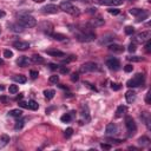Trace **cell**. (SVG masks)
Returning a JSON list of instances; mask_svg holds the SVG:
<instances>
[{
	"instance_id": "obj_45",
	"label": "cell",
	"mask_w": 151,
	"mask_h": 151,
	"mask_svg": "<svg viewBox=\"0 0 151 151\" xmlns=\"http://www.w3.org/2000/svg\"><path fill=\"white\" fill-rule=\"evenodd\" d=\"M48 82L50 83H58L59 82V77L58 76H51L48 78Z\"/></svg>"
},
{
	"instance_id": "obj_50",
	"label": "cell",
	"mask_w": 151,
	"mask_h": 151,
	"mask_svg": "<svg viewBox=\"0 0 151 151\" xmlns=\"http://www.w3.org/2000/svg\"><path fill=\"white\" fill-rule=\"evenodd\" d=\"M146 44H145V51L146 52H150L151 51V42H150V39L148 40V42H145Z\"/></svg>"
},
{
	"instance_id": "obj_55",
	"label": "cell",
	"mask_w": 151,
	"mask_h": 151,
	"mask_svg": "<svg viewBox=\"0 0 151 151\" xmlns=\"http://www.w3.org/2000/svg\"><path fill=\"white\" fill-rule=\"evenodd\" d=\"M145 102H146V104H150V92L146 95V98H145Z\"/></svg>"
},
{
	"instance_id": "obj_12",
	"label": "cell",
	"mask_w": 151,
	"mask_h": 151,
	"mask_svg": "<svg viewBox=\"0 0 151 151\" xmlns=\"http://www.w3.org/2000/svg\"><path fill=\"white\" fill-rule=\"evenodd\" d=\"M13 47H15L19 51H26V50L30 48V44L27 42H23V40H19V42H15L13 44Z\"/></svg>"
},
{
	"instance_id": "obj_34",
	"label": "cell",
	"mask_w": 151,
	"mask_h": 151,
	"mask_svg": "<svg viewBox=\"0 0 151 151\" xmlns=\"http://www.w3.org/2000/svg\"><path fill=\"white\" fill-rule=\"evenodd\" d=\"M148 17H149V13L144 11V12H143L142 14H140V15H138V17H137V21H138V23H140V21H143V20H145V19H146Z\"/></svg>"
},
{
	"instance_id": "obj_60",
	"label": "cell",
	"mask_w": 151,
	"mask_h": 151,
	"mask_svg": "<svg viewBox=\"0 0 151 151\" xmlns=\"http://www.w3.org/2000/svg\"><path fill=\"white\" fill-rule=\"evenodd\" d=\"M0 34H1V28H0Z\"/></svg>"
},
{
	"instance_id": "obj_53",
	"label": "cell",
	"mask_w": 151,
	"mask_h": 151,
	"mask_svg": "<svg viewBox=\"0 0 151 151\" xmlns=\"http://www.w3.org/2000/svg\"><path fill=\"white\" fill-rule=\"evenodd\" d=\"M19 106L23 109H28V103L26 102H19Z\"/></svg>"
},
{
	"instance_id": "obj_17",
	"label": "cell",
	"mask_w": 151,
	"mask_h": 151,
	"mask_svg": "<svg viewBox=\"0 0 151 151\" xmlns=\"http://www.w3.org/2000/svg\"><path fill=\"white\" fill-rule=\"evenodd\" d=\"M8 28L11 30V31H13V32H17V33H21V32H24V26H21L19 23H15V24H9L8 25Z\"/></svg>"
},
{
	"instance_id": "obj_43",
	"label": "cell",
	"mask_w": 151,
	"mask_h": 151,
	"mask_svg": "<svg viewBox=\"0 0 151 151\" xmlns=\"http://www.w3.org/2000/svg\"><path fill=\"white\" fill-rule=\"evenodd\" d=\"M76 59H77L76 56H70L68 58H66V59L63 60V63H64V64H67V63H70V62H73V60H76Z\"/></svg>"
},
{
	"instance_id": "obj_39",
	"label": "cell",
	"mask_w": 151,
	"mask_h": 151,
	"mask_svg": "<svg viewBox=\"0 0 151 151\" xmlns=\"http://www.w3.org/2000/svg\"><path fill=\"white\" fill-rule=\"evenodd\" d=\"M107 142L115 143V144H120V143H123L124 140L123 139H116V138H107Z\"/></svg>"
},
{
	"instance_id": "obj_24",
	"label": "cell",
	"mask_w": 151,
	"mask_h": 151,
	"mask_svg": "<svg viewBox=\"0 0 151 151\" xmlns=\"http://www.w3.org/2000/svg\"><path fill=\"white\" fill-rule=\"evenodd\" d=\"M8 115L11 117H14V118H20L23 116V111L20 109H14V110H11V111L8 112Z\"/></svg>"
},
{
	"instance_id": "obj_32",
	"label": "cell",
	"mask_w": 151,
	"mask_h": 151,
	"mask_svg": "<svg viewBox=\"0 0 151 151\" xmlns=\"http://www.w3.org/2000/svg\"><path fill=\"white\" fill-rule=\"evenodd\" d=\"M28 109H31V110H33V111H36V110L39 109V105H38V103L36 102V100L31 99V100L28 102Z\"/></svg>"
},
{
	"instance_id": "obj_22",
	"label": "cell",
	"mask_w": 151,
	"mask_h": 151,
	"mask_svg": "<svg viewBox=\"0 0 151 151\" xmlns=\"http://www.w3.org/2000/svg\"><path fill=\"white\" fill-rule=\"evenodd\" d=\"M31 62L34 63V64H44L45 60H44V58L40 56V54H33L31 57Z\"/></svg>"
},
{
	"instance_id": "obj_4",
	"label": "cell",
	"mask_w": 151,
	"mask_h": 151,
	"mask_svg": "<svg viewBox=\"0 0 151 151\" xmlns=\"http://www.w3.org/2000/svg\"><path fill=\"white\" fill-rule=\"evenodd\" d=\"M77 39L82 43H90L96 39V34L92 31L91 32H80L77 34Z\"/></svg>"
},
{
	"instance_id": "obj_38",
	"label": "cell",
	"mask_w": 151,
	"mask_h": 151,
	"mask_svg": "<svg viewBox=\"0 0 151 151\" xmlns=\"http://www.w3.org/2000/svg\"><path fill=\"white\" fill-rule=\"evenodd\" d=\"M73 135V129L72 128H67L66 130H65V137L66 138H70Z\"/></svg>"
},
{
	"instance_id": "obj_7",
	"label": "cell",
	"mask_w": 151,
	"mask_h": 151,
	"mask_svg": "<svg viewBox=\"0 0 151 151\" xmlns=\"http://www.w3.org/2000/svg\"><path fill=\"white\" fill-rule=\"evenodd\" d=\"M125 125H126V129H128V131L130 132V136L134 135L136 132V130H137V125L135 123V120L132 117H130V116H126L125 117Z\"/></svg>"
},
{
	"instance_id": "obj_37",
	"label": "cell",
	"mask_w": 151,
	"mask_h": 151,
	"mask_svg": "<svg viewBox=\"0 0 151 151\" xmlns=\"http://www.w3.org/2000/svg\"><path fill=\"white\" fill-rule=\"evenodd\" d=\"M24 124H25V120H18V122L15 123V125H14V129H15V130H20V129H23Z\"/></svg>"
},
{
	"instance_id": "obj_23",
	"label": "cell",
	"mask_w": 151,
	"mask_h": 151,
	"mask_svg": "<svg viewBox=\"0 0 151 151\" xmlns=\"http://www.w3.org/2000/svg\"><path fill=\"white\" fill-rule=\"evenodd\" d=\"M126 112V106L124 105H119L116 110V117L119 118V117H123V115Z\"/></svg>"
},
{
	"instance_id": "obj_26",
	"label": "cell",
	"mask_w": 151,
	"mask_h": 151,
	"mask_svg": "<svg viewBox=\"0 0 151 151\" xmlns=\"http://www.w3.org/2000/svg\"><path fill=\"white\" fill-rule=\"evenodd\" d=\"M149 143H150V139H149V137H146V136H142L140 138H138V144H139V145L146 146V145H149Z\"/></svg>"
},
{
	"instance_id": "obj_30",
	"label": "cell",
	"mask_w": 151,
	"mask_h": 151,
	"mask_svg": "<svg viewBox=\"0 0 151 151\" xmlns=\"http://www.w3.org/2000/svg\"><path fill=\"white\" fill-rule=\"evenodd\" d=\"M51 37L54 39V40H58V42H63V40L66 39V36L62 34V33H52Z\"/></svg>"
},
{
	"instance_id": "obj_36",
	"label": "cell",
	"mask_w": 151,
	"mask_h": 151,
	"mask_svg": "<svg viewBox=\"0 0 151 151\" xmlns=\"http://www.w3.org/2000/svg\"><path fill=\"white\" fill-rule=\"evenodd\" d=\"M125 33H126L128 36H132V34L135 33V28H134L132 26H126V27H125Z\"/></svg>"
},
{
	"instance_id": "obj_27",
	"label": "cell",
	"mask_w": 151,
	"mask_h": 151,
	"mask_svg": "<svg viewBox=\"0 0 151 151\" xmlns=\"http://www.w3.org/2000/svg\"><path fill=\"white\" fill-rule=\"evenodd\" d=\"M13 80H14V82H17V83H19V84H24V83H26L27 79L23 74H17V76L13 77Z\"/></svg>"
},
{
	"instance_id": "obj_49",
	"label": "cell",
	"mask_w": 151,
	"mask_h": 151,
	"mask_svg": "<svg viewBox=\"0 0 151 151\" xmlns=\"http://www.w3.org/2000/svg\"><path fill=\"white\" fill-rule=\"evenodd\" d=\"M132 70H134V66L130 65V64H128V65L124 66V71L128 72V73H129V72H132Z\"/></svg>"
},
{
	"instance_id": "obj_46",
	"label": "cell",
	"mask_w": 151,
	"mask_h": 151,
	"mask_svg": "<svg viewBox=\"0 0 151 151\" xmlns=\"http://www.w3.org/2000/svg\"><path fill=\"white\" fill-rule=\"evenodd\" d=\"M30 76H31L32 79H36V78H38L39 73H38V71H36V70H31V71H30Z\"/></svg>"
},
{
	"instance_id": "obj_41",
	"label": "cell",
	"mask_w": 151,
	"mask_h": 151,
	"mask_svg": "<svg viewBox=\"0 0 151 151\" xmlns=\"http://www.w3.org/2000/svg\"><path fill=\"white\" fill-rule=\"evenodd\" d=\"M107 12H109L110 14H112V15H117V14L120 13V11H119L118 8H109V9H107Z\"/></svg>"
},
{
	"instance_id": "obj_3",
	"label": "cell",
	"mask_w": 151,
	"mask_h": 151,
	"mask_svg": "<svg viewBox=\"0 0 151 151\" xmlns=\"http://www.w3.org/2000/svg\"><path fill=\"white\" fill-rule=\"evenodd\" d=\"M144 84V74L143 73H137L134 78L128 80L126 86L128 87H138Z\"/></svg>"
},
{
	"instance_id": "obj_54",
	"label": "cell",
	"mask_w": 151,
	"mask_h": 151,
	"mask_svg": "<svg viewBox=\"0 0 151 151\" xmlns=\"http://www.w3.org/2000/svg\"><path fill=\"white\" fill-rule=\"evenodd\" d=\"M48 66H50V68H51V70H57V68H59V66L56 65V64H50Z\"/></svg>"
},
{
	"instance_id": "obj_8",
	"label": "cell",
	"mask_w": 151,
	"mask_h": 151,
	"mask_svg": "<svg viewBox=\"0 0 151 151\" xmlns=\"http://www.w3.org/2000/svg\"><path fill=\"white\" fill-rule=\"evenodd\" d=\"M150 38H151V32L150 31H144V32H140V33L136 34L135 42L138 43V44H143V43L148 42Z\"/></svg>"
},
{
	"instance_id": "obj_21",
	"label": "cell",
	"mask_w": 151,
	"mask_h": 151,
	"mask_svg": "<svg viewBox=\"0 0 151 151\" xmlns=\"http://www.w3.org/2000/svg\"><path fill=\"white\" fill-rule=\"evenodd\" d=\"M124 0H105L102 1V5H109V6H119L123 4Z\"/></svg>"
},
{
	"instance_id": "obj_20",
	"label": "cell",
	"mask_w": 151,
	"mask_h": 151,
	"mask_svg": "<svg viewBox=\"0 0 151 151\" xmlns=\"http://www.w3.org/2000/svg\"><path fill=\"white\" fill-rule=\"evenodd\" d=\"M113 39H115V36L113 34H105L103 36V38L100 39V44L104 45V44H110L111 42H113Z\"/></svg>"
},
{
	"instance_id": "obj_47",
	"label": "cell",
	"mask_w": 151,
	"mask_h": 151,
	"mask_svg": "<svg viewBox=\"0 0 151 151\" xmlns=\"http://www.w3.org/2000/svg\"><path fill=\"white\" fill-rule=\"evenodd\" d=\"M111 89L113 90V91H119V90L122 89V86H120V84H116V83H112V84H111Z\"/></svg>"
},
{
	"instance_id": "obj_16",
	"label": "cell",
	"mask_w": 151,
	"mask_h": 151,
	"mask_svg": "<svg viewBox=\"0 0 151 151\" xmlns=\"http://www.w3.org/2000/svg\"><path fill=\"white\" fill-rule=\"evenodd\" d=\"M48 56L51 57H57V58H63V57H66V54L62 51H59V50H46L45 51Z\"/></svg>"
},
{
	"instance_id": "obj_51",
	"label": "cell",
	"mask_w": 151,
	"mask_h": 151,
	"mask_svg": "<svg viewBox=\"0 0 151 151\" xmlns=\"http://www.w3.org/2000/svg\"><path fill=\"white\" fill-rule=\"evenodd\" d=\"M71 80H72V82H78V80H79V74L78 73H73L71 76Z\"/></svg>"
},
{
	"instance_id": "obj_15",
	"label": "cell",
	"mask_w": 151,
	"mask_h": 151,
	"mask_svg": "<svg viewBox=\"0 0 151 151\" xmlns=\"http://www.w3.org/2000/svg\"><path fill=\"white\" fill-rule=\"evenodd\" d=\"M107 48L110 52H113V53H122L124 51V47L118 44H110Z\"/></svg>"
},
{
	"instance_id": "obj_5",
	"label": "cell",
	"mask_w": 151,
	"mask_h": 151,
	"mask_svg": "<svg viewBox=\"0 0 151 151\" xmlns=\"http://www.w3.org/2000/svg\"><path fill=\"white\" fill-rule=\"evenodd\" d=\"M98 70H99L98 64L90 62V63H85V64H83L82 66H80V70H79V71L82 72V73H85V72H93V71H98Z\"/></svg>"
},
{
	"instance_id": "obj_19",
	"label": "cell",
	"mask_w": 151,
	"mask_h": 151,
	"mask_svg": "<svg viewBox=\"0 0 151 151\" xmlns=\"http://www.w3.org/2000/svg\"><path fill=\"white\" fill-rule=\"evenodd\" d=\"M125 98H126V102L129 104H132L136 100V92L132 91V90H129V91L125 93Z\"/></svg>"
},
{
	"instance_id": "obj_40",
	"label": "cell",
	"mask_w": 151,
	"mask_h": 151,
	"mask_svg": "<svg viewBox=\"0 0 151 151\" xmlns=\"http://www.w3.org/2000/svg\"><path fill=\"white\" fill-rule=\"evenodd\" d=\"M4 57L7 58V59L12 58L13 57V52L11 51V50H5V51H4Z\"/></svg>"
},
{
	"instance_id": "obj_1",
	"label": "cell",
	"mask_w": 151,
	"mask_h": 151,
	"mask_svg": "<svg viewBox=\"0 0 151 151\" xmlns=\"http://www.w3.org/2000/svg\"><path fill=\"white\" fill-rule=\"evenodd\" d=\"M19 24L21 26H24L25 28H31V27H34L37 25V20L32 15L24 14V15L19 17Z\"/></svg>"
},
{
	"instance_id": "obj_9",
	"label": "cell",
	"mask_w": 151,
	"mask_h": 151,
	"mask_svg": "<svg viewBox=\"0 0 151 151\" xmlns=\"http://www.w3.org/2000/svg\"><path fill=\"white\" fill-rule=\"evenodd\" d=\"M106 66L110 70H113V71H117V70L120 68V62L117 58H110L106 60Z\"/></svg>"
},
{
	"instance_id": "obj_33",
	"label": "cell",
	"mask_w": 151,
	"mask_h": 151,
	"mask_svg": "<svg viewBox=\"0 0 151 151\" xmlns=\"http://www.w3.org/2000/svg\"><path fill=\"white\" fill-rule=\"evenodd\" d=\"M128 60H129V62H135V63H138V62H142V60H143V57H138V56L128 57Z\"/></svg>"
},
{
	"instance_id": "obj_42",
	"label": "cell",
	"mask_w": 151,
	"mask_h": 151,
	"mask_svg": "<svg viewBox=\"0 0 151 151\" xmlns=\"http://www.w3.org/2000/svg\"><path fill=\"white\" fill-rule=\"evenodd\" d=\"M59 71H60V73H62V74H67L70 72V68L66 67V66H60L59 67Z\"/></svg>"
},
{
	"instance_id": "obj_28",
	"label": "cell",
	"mask_w": 151,
	"mask_h": 151,
	"mask_svg": "<svg viewBox=\"0 0 151 151\" xmlns=\"http://www.w3.org/2000/svg\"><path fill=\"white\" fill-rule=\"evenodd\" d=\"M54 95H56L54 90H45V91H44V96H45V98L47 100H51L54 97Z\"/></svg>"
},
{
	"instance_id": "obj_31",
	"label": "cell",
	"mask_w": 151,
	"mask_h": 151,
	"mask_svg": "<svg viewBox=\"0 0 151 151\" xmlns=\"http://www.w3.org/2000/svg\"><path fill=\"white\" fill-rule=\"evenodd\" d=\"M129 12H130V14H132L135 17H138V15H140L144 12V9H142V8H131Z\"/></svg>"
},
{
	"instance_id": "obj_59",
	"label": "cell",
	"mask_w": 151,
	"mask_h": 151,
	"mask_svg": "<svg viewBox=\"0 0 151 151\" xmlns=\"http://www.w3.org/2000/svg\"><path fill=\"white\" fill-rule=\"evenodd\" d=\"M3 64H4V62H3L1 59H0V65H3Z\"/></svg>"
},
{
	"instance_id": "obj_57",
	"label": "cell",
	"mask_w": 151,
	"mask_h": 151,
	"mask_svg": "<svg viewBox=\"0 0 151 151\" xmlns=\"http://www.w3.org/2000/svg\"><path fill=\"white\" fill-rule=\"evenodd\" d=\"M0 100H1V102H4V103H6L7 102V98L6 97H1V98H0Z\"/></svg>"
},
{
	"instance_id": "obj_14",
	"label": "cell",
	"mask_w": 151,
	"mask_h": 151,
	"mask_svg": "<svg viewBox=\"0 0 151 151\" xmlns=\"http://www.w3.org/2000/svg\"><path fill=\"white\" fill-rule=\"evenodd\" d=\"M104 19L102 17H96L93 19H91V21H90V26L91 27H99V26H103L104 25Z\"/></svg>"
},
{
	"instance_id": "obj_44",
	"label": "cell",
	"mask_w": 151,
	"mask_h": 151,
	"mask_svg": "<svg viewBox=\"0 0 151 151\" xmlns=\"http://www.w3.org/2000/svg\"><path fill=\"white\" fill-rule=\"evenodd\" d=\"M129 52H131V53H134V52H136V50H137V47H136V44L135 43H131L129 45Z\"/></svg>"
},
{
	"instance_id": "obj_13",
	"label": "cell",
	"mask_w": 151,
	"mask_h": 151,
	"mask_svg": "<svg viewBox=\"0 0 151 151\" xmlns=\"http://www.w3.org/2000/svg\"><path fill=\"white\" fill-rule=\"evenodd\" d=\"M17 64H18L20 67H26V66H28L30 64H31V59H30L28 57H25V56L19 57V58L17 59Z\"/></svg>"
},
{
	"instance_id": "obj_29",
	"label": "cell",
	"mask_w": 151,
	"mask_h": 151,
	"mask_svg": "<svg viewBox=\"0 0 151 151\" xmlns=\"http://www.w3.org/2000/svg\"><path fill=\"white\" fill-rule=\"evenodd\" d=\"M8 142H9V136H7V135L0 136V146H4L6 144H8Z\"/></svg>"
},
{
	"instance_id": "obj_56",
	"label": "cell",
	"mask_w": 151,
	"mask_h": 151,
	"mask_svg": "<svg viewBox=\"0 0 151 151\" xmlns=\"http://www.w3.org/2000/svg\"><path fill=\"white\" fill-rule=\"evenodd\" d=\"M3 17H5V12L3 9H0V18H3Z\"/></svg>"
},
{
	"instance_id": "obj_58",
	"label": "cell",
	"mask_w": 151,
	"mask_h": 151,
	"mask_svg": "<svg viewBox=\"0 0 151 151\" xmlns=\"http://www.w3.org/2000/svg\"><path fill=\"white\" fill-rule=\"evenodd\" d=\"M34 3H43V1H45V0H33Z\"/></svg>"
},
{
	"instance_id": "obj_52",
	"label": "cell",
	"mask_w": 151,
	"mask_h": 151,
	"mask_svg": "<svg viewBox=\"0 0 151 151\" xmlns=\"http://www.w3.org/2000/svg\"><path fill=\"white\" fill-rule=\"evenodd\" d=\"M84 85H86L89 89H91V90H93V91H97V89H96V86H93L92 84H90V83H87V82H84Z\"/></svg>"
},
{
	"instance_id": "obj_10",
	"label": "cell",
	"mask_w": 151,
	"mask_h": 151,
	"mask_svg": "<svg viewBox=\"0 0 151 151\" xmlns=\"http://www.w3.org/2000/svg\"><path fill=\"white\" fill-rule=\"evenodd\" d=\"M58 11H59V7L53 4H48L42 8V12L45 14H56Z\"/></svg>"
},
{
	"instance_id": "obj_48",
	"label": "cell",
	"mask_w": 151,
	"mask_h": 151,
	"mask_svg": "<svg viewBox=\"0 0 151 151\" xmlns=\"http://www.w3.org/2000/svg\"><path fill=\"white\" fill-rule=\"evenodd\" d=\"M100 148H102L103 150H110L112 148V145L111 144H107V143H102L100 144Z\"/></svg>"
},
{
	"instance_id": "obj_6",
	"label": "cell",
	"mask_w": 151,
	"mask_h": 151,
	"mask_svg": "<svg viewBox=\"0 0 151 151\" xmlns=\"http://www.w3.org/2000/svg\"><path fill=\"white\" fill-rule=\"evenodd\" d=\"M38 27H39L40 31L44 32L47 36H51L53 33V25L50 23V21H43V23H40L38 25Z\"/></svg>"
},
{
	"instance_id": "obj_2",
	"label": "cell",
	"mask_w": 151,
	"mask_h": 151,
	"mask_svg": "<svg viewBox=\"0 0 151 151\" xmlns=\"http://www.w3.org/2000/svg\"><path fill=\"white\" fill-rule=\"evenodd\" d=\"M59 8L62 9V11L68 13V14H72V15H79L80 14V11H79V8L73 6L70 1H63L62 4H60Z\"/></svg>"
},
{
	"instance_id": "obj_11",
	"label": "cell",
	"mask_w": 151,
	"mask_h": 151,
	"mask_svg": "<svg viewBox=\"0 0 151 151\" xmlns=\"http://www.w3.org/2000/svg\"><path fill=\"white\" fill-rule=\"evenodd\" d=\"M105 132L107 136H115L117 132H118V129H117V125L115 123H109L106 125V129H105Z\"/></svg>"
},
{
	"instance_id": "obj_18",
	"label": "cell",
	"mask_w": 151,
	"mask_h": 151,
	"mask_svg": "<svg viewBox=\"0 0 151 151\" xmlns=\"http://www.w3.org/2000/svg\"><path fill=\"white\" fill-rule=\"evenodd\" d=\"M80 113H82V117L85 120H90V111H89V106L86 104L82 105V107H80Z\"/></svg>"
},
{
	"instance_id": "obj_35",
	"label": "cell",
	"mask_w": 151,
	"mask_h": 151,
	"mask_svg": "<svg viewBox=\"0 0 151 151\" xmlns=\"http://www.w3.org/2000/svg\"><path fill=\"white\" fill-rule=\"evenodd\" d=\"M8 91H9V93L14 95V93H17V92L19 91V87H18L17 85H9V87H8Z\"/></svg>"
},
{
	"instance_id": "obj_25",
	"label": "cell",
	"mask_w": 151,
	"mask_h": 151,
	"mask_svg": "<svg viewBox=\"0 0 151 151\" xmlns=\"http://www.w3.org/2000/svg\"><path fill=\"white\" fill-rule=\"evenodd\" d=\"M73 113H74V112L63 115L62 117H60V120H62L63 123H68V122H71V120H72V117H73Z\"/></svg>"
}]
</instances>
